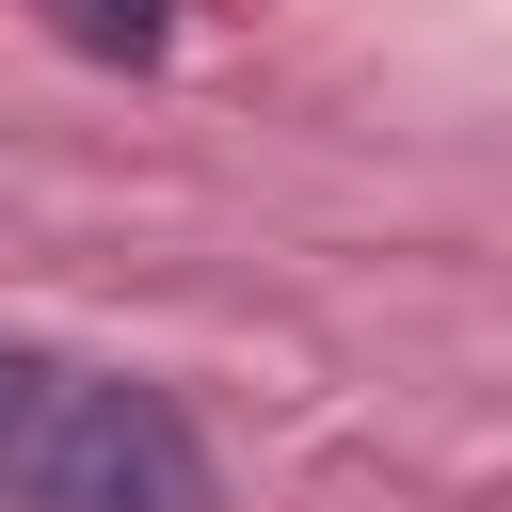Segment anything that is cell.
I'll list each match as a JSON object with an SVG mask.
<instances>
[{"label": "cell", "mask_w": 512, "mask_h": 512, "mask_svg": "<svg viewBox=\"0 0 512 512\" xmlns=\"http://www.w3.org/2000/svg\"><path fill=\"white\" fill-rule=\"evenodd\" d=\"M0 496L16 512H224L208 432L144 368L48 352V336H0Z\"/></svg>", "instance_id": "cell-1"}, {"label": "cell", "mask_w": 512, "mask_h": 512, "mask_svg": "<svg viewBox=\"0 0 512 512\" xmlns=\"http://www.w3.org/2000/svg\"><path fill=\"white\" fill-rule=\"evenodd\" d=\"M32 16H48L80 64H160V48H176V0H32Z\"/></svg>", "instance_id": "cell-2"}]
</instances>
